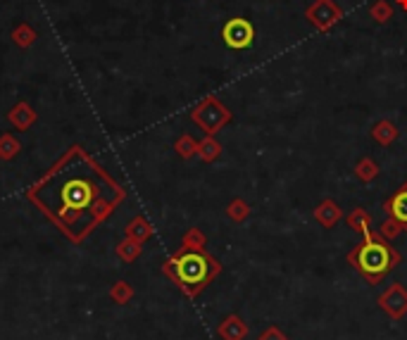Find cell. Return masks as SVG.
<instances>
[{
	"label": "cell",
	"mask_w": 407,
	"mask_h": 340,
	"mask_svg": "<svg viewBox=\"0 0 407 340\" xmlns=\"http://www.w3.org/2000/svg\"><path fill=\"white\" fill-rule=\"evenodd\" d=\"M74 243H81L115 212L126 191L83 148L74 145L26 193Z\"/></svg>",
	"instance_id": "cell-1"
},
{
	"label": "cell",
	"mask_w": 407,
	"mask_h": 340,
	"mask_svg": "<svg viewBox=\"0 0 407 340\" xmlns=\"http://www.w3.org/2000/svg\"><path fill=\"white\" fill-rule=\"evenodd\" d=\"M165 274L174 281L188 297H195L205 286L219 274V262L208 253L195 248H183L165 264Z\"/></svg>",
	"instance_id": "cell-2"
},
{
	"label": "cell",
	"mask_w": 407,
	"mask_h": 340,
	"mask_svg": "<svg viewBox=\"0 0 407 340\" xmlns=\"http://www.w3.org/2000/svg\"><path fill=\"white\" fill-rule=\"evenodd\" d=\"M395 255L390 253L388 245H384L381 240H374L372 235H367L362 245H357L350 255H348V262L357 266V271L364 276L367 281L377 284L381 281L395 264Z\"/></svg>",
	"instance_id": "cell-3"
},
{
	"label": "cell",
	"mask_w": 407,
	"mask_h": 340,
	"mask_svg": "<svg viewBox=\"0 0 407 340\" xmlns=\"http://www.w3.org/2000/svg\"><path fill=\"white\" fill-rule=\"evenodd\" d=\"M221 39H224V43L229 45L231 50H246V48H250L252 41H255V26L243 17H234L224 24Z\"/></svg>",
	"instance_id": "cell-4"
},
{
	"label": "cell",
	"mask_w": 407,
	"mask_h": 340,
	"mask_svg": "<svg viewBox=\"0 0 407 340\" xmlns=\"http://www.w3.org/2000/svg\"><path fill=\"white\" fill-rule=\"evenodd\" d=\"M193 119L200 124L208 134H215L217 129L221 127V124L229 119V112H226L224 107H221L217 100H205L203 105H200L198 109L193 112Z\"/></svg>",
	"instance_id": "cell-5"
},
{
	"label": "cell",
	"mask_w": 407,
	"mask_h": 340,
	"mask_svg": "<svg viewBox=\"0 0 407 340\" xmlns=\"http://www.w3.org/2000/svg\"><path fill=\"white\" fill-rule=\"evenodd\" d=\"M308 19L317 26V29L326 31L341 19V8H338L334 0H317V3L308 10Z\"/></svg>",
	"instance_id": "cell-6"
},
{
	"label": "cell",
	"mask_w": 407,
	"mask_h": 340,
	"mask_svg": "<svg viewBox=\"0 0 407 340\" xmlns=\"http://www.w3.org/2000/svg\"><path fill=\"white\" fill-rule=\"evenodd\" d=\"M381 307L388 314H393L395 319L400 317L403 312H407V293L400 288V284H395L393 288H390L388 293L381 297Z\"/></svg>",
	"instance_id": "cell-7"
},
{
	"label": "cell",
	"mask_w": 407,
	"mask_h": 340,
	"mask_svg": "<svg viewBox=\"0 0 407 340\" xmlns=\"http://www.w3.org/2000/svg\"><path fill=\"white\" fill-rule=\"evenodd\" d=\"M217 333H219L224 340H241L243 336H246V326H243V321L239 317H229L221 321V326Z\"/></svg>",
	"instance_id": "cell-8"
},
{
	"label": "cell",
	"mask_w": 407,
	"mask_h": 340,
	"mask_svg": "<svg viewBox=\"0 0 407 340\" xmlns=\"http://www.w3.org/2000/svg\"><path fill=\"white\" fill-rule=\"evenodd\" d=\"M390 214H393V219L400 224V226H407V188L403 191H398L393 198H390Z\"/></svg>",
	"instance_id": "cell-9"
},
{
	"label": "cell",
	"mask_w": 407,
	"mask_h": 340,
	"mask_svg": "<svg viewBox=\"0 0 407 340\" xmlns=\"http://www.w3.org/2000/svg\"><path fill=\"white\" fill-rule=\"evenodd\" d=\"M315 217L319 219V222L324 224L326 229H331V226H334V224L338 222V219H341V209H338L336 202L326 200V202H321V205L317 207Z\"/></svg>",
	"instance_id": "cell-10"
},
{
	"label": "cell",
	"mask_w": 407,
	"mask_h": 340,
	"mask_svg": "<svg viewBox=\"0 0 407 340\" xmlns=\"http://www.w3.org/2000/svg\"><path fill=\"white\" fill-rule=\"evenodd\" d=\"M372 136H374V138H377L381 145H388V143H393V140L398 138V129H395L390 122H379L377 127H374Z\"/></svg>",
	"instance_id": "cell-11"
},
{
	"label": "cell",
	"mask_w": 407,
	"mask_h": 340,
	"mask_svg": "<svg viewBox=\"0 0 407 340\" xmlns=\"http://www.w3.org/2000/svg\"><path fill=\"white\" fill-rule=\"evenodd\" d=\"M148 235H150V226H148V222L143 217H136L134 222L126 226V238H131V240H146Z\"/></svg>",
	"instance_id": "cell-12"
},
{
	"label": "cell",
	"mask_w": 407,
	"mask_h": 340,
	"mask_svg": "<svg viewBox=\"0 0 407 340\" xmlns=\"http://www.w3.org/2000/svg\"><path fill=\"white\" fill-rule=\"evenodd\" d=\"M117 255L124 262H134L136 257L141 255V245H139V240H131V238H126L124 243H119L117 245Z\"/></svg>",
	"instance_id": "cell-13"
},
{
	"label": "cell",
	"mask_w": 407,
	"mask_h": 340,
	"mask_svg": "<svg viewBox=\"0 0 407 340\" xmlns=\"http://www.w3.org/2000/svg\"><path fill=\"white\" fill-rule=\"evenodd\" d=\"M110 297H112L117 305H126V302L134 297V290H131V286L126 284V281H119V284L112 286V290H110Z\"/></svg>",
	"instance_id": "cell-14"
},
{
	"label": "cell",
	"mask_w": 407,
	"mask_h": 340,
	"mask_svg": "<svg viewBox=\"0 0 407 340\" xmlns=\"http://www.w3.org/2000/svg\"><path fill=\"white\" fill-rule=\"evenodd\" d=\"M348 224H350L353 229H357V231H362L364 235H369V217L362 209H355V214L348 217Z\"/></svg>",
	"instance_id": "cell-15"
},
{
	"label": "cell",
	"mask_w": 407,
	"mask_h": 340,
	"mask_svg": "<svg viewBox=\"0 0 407 340\" xmlns=\"http://www.w3.org/2000/svg\"><path fill=\"white\" fill-rule=\"evenodd\" d=\"M377 174H379V167L374 164L372 160H362L357 164V176L362 181H372V179H377Z\"/></svg>",
	"instance_id": "cell-16"
},
{
	"label": "cell",
	"mask_w": 407,
	"mask_h": 340,
	"mask_svg": "<svg viewBox=\"0 0 407 340\" xmlns=\"http://www.w3.org/2000/svg\"><path fill=\"white\" fill-rule=\"evenodd\" d=\"M14 153H19V143H17V140L10 138V136L0 138V157L10 160V157H14Z\"/></svg>",
	"instance_id": "cell-17"
},
{
	"label": "cell",
	"mask_w": 407,
	"mask_h": 340,
	"mask_svg": "<svg viewBox=\"0 0 407 340\" xmlns=\"http://www.w3.org/2000/svg\"><path fill=\"white\" fill-rule=\"evenodd\" d=\"M198 153L203 155L205 160H215V157L219 155V145H217L212 138H208V140H205V143L198 148Z\"/></svg>",
	"instance_id": "cell-18"
},
{
	"label": "cell",
	"mask_w": 407,
	"mask_h": 340,
	"mask_svg": "<svg viewBox=\"0 0 407 340\" xmlns=\"http://www.w3.org/2000/svg\"><path fill=\"white\" fill-rule=\"evenodd\" d=\"M229 217H231V219H236V222H243V219L248 217V207H246V202H241V200L231 202V205H229Z\"/></svg>",
	"instance_id": "cell-19"
},
{
	"label": "cell",
	"mask_w": 407,
	"mask_h": 340,
	"mask_svg": "<svg viewBox=\"0 0 407 340\" xmlns=\"http://www.w3.org/2000/svg\"><path fill=\"white\" fill-rule=\"evenodd\" d=\"M372 17L377 19V22H386V19L390 17V8H388V3H377L372 8Z\"/></svg>",
	"instance_id": "cell-20"
},
{
	"label": "cell",
	"mask_w": 407,
	"mask_h": 340,
	"mask_svg": "<svg viewBox=\"0 0 407 340\" xmlns=\"http://www.w3.org/2000/svg\"><path fill=\"white\" fill-rule=\"evenodd\" d=\"M177 150H179V153H181L183 157H191L198 148H195V143H193L191 138H181V140L177 143Z\"/></svg>",
	"instance_id": "cell-21"
},
{
	"label": "cell",
	"mask_w": 407,
	"mask_h": 340,
	"mask_svg": "<svg viewBox=\"0 0 407 340\" xmlns=\"http://www.w3.org/2000/svg\"><path fill=\"white\" fill-rule=\"evenodd\" d=\"M200 245H203V235H200L198 231H191L186 235V240H183V248H195L200 250Z\"/></svg>",
	"instance_id": "cell-22"
},
{
	"label": "cell",
	"mask_w": 407,
	"mask_h": 340,
	"mask_svg": "<svg viewBox=\"0 0 407 340\" xmlns=\"http://www.w3.org/2000/svg\"><path fill=\"white\" fill-rule=\"evenodd\" d=\"M381 231H384V235H388V238H395L398 231H400V224L395 222V219H390V222H386L381 226Z\"/></svg>",
	"instance_id": "cell-23"
},
{
	"label": "cell",
	"mask_w": 407,
	"mask_h": 340,
	"mask_svg": "<svg viewBox=\"0 0 407 340\" xmlns=\"http://www.w3.org/2000/svg\"><path fill=\"white\" fill-rule=\"evenodd\" d=\"M260 340H286V338L281 336V331H279V328H267V331L260 336Z\"/></svg>",
	"instance_id": "cell-24"
}]
</instances>
